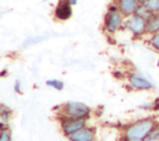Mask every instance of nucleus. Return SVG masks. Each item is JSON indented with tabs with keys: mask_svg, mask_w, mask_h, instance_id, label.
<instances>
[{
	"mask_svg": "<svg viewBox=\"0 0 159 141\" xmlns=\"http://www.w3.org/2000/svg\"><path fill=\"white\" fill-rule=\"evenodd\" d=\"M87 120L88 119H80V118H70V116H66V115H62L60 114L58 116V121H60V126H61V130L62 132L68 136L83 127L87 126Z\"/></svg>",
	"mask_w": 159,
	"mask_h": 141,
	"instance_id": "39448f33",
	"label": "nucleus"
},
{
	"mask_svg": "<svg viewBox=\"0 0 159 141\" xmlns=\"http://www.w3.org/2000/svg\"><path fill=\"white\" fill-rule=\"evenodd\" d=\"M66 1H67L68 4H71L72 6H75V5H76V4L78 2V0H66Z\"/></svg>",
	"mask_w": 159,
	"mask_h": 141,
	"instance_id": "aec40b11",
	"label": "nucleus"
},
{
	"mask_svg": "<svg viewBox=\"0 0 159 141\" xmlns=\"http://www.w3.org/2000/svg\"><path fill=\"white\" fill-rule=\"evenodd\" d=\"M124 141H145V140H139V139H123Z\"/></svg>",
	"mask_w": 159,
	"mask_h": 141,
	"instance_id": "412c9836",
	"label": "nucleus"
},
{
	"mask_svg": "<svg viewBox=\"0 0 159 141\" xmlns=\"http://www.w3.org/2000/svg\"><path fill=\"white\" fill-rule=\"evenodd\" d=\"M157 66L159 67V58H158V61H157Z\"/></svg>",
	"mask_w": 159,
	"mask_h": 141,
	"instance_id": "b1692460",
	"label": "nucleus"
},
{
	"mask_svg": "<svg viewBox=\"0 0 159 141\" xmlns=\"http://www.w3.org/2000/svg\"><path fill=\"white\" fill-rule=\"evenodd\" d=\"M125 20V16L118 10V11H107L103 17V30L104 32L113 35L117 31L122 30L123 22Z\"/></svg>",
	"mask_w": 159,
	"mask_h": 141,
	"instance_id": "20e7f679",
	"label": "nucleus"
},
{
	"mask_svg": "<svg viewBox=\"0 0 159 141\" xmlns=\"http://www.w3.org/2000/svg\"><path fill=\"white\" fill-rule=\"evenodd\" d=\"M5 75H6V70L4 69V70H2V73H1V77H5Z\"/></svg>",
	"mask_w": 159,
	"mask_h": 141,
	"instance_id": "5701e85b",
	"label": "nucleus"
},
{
	"mask_svg": "<svg viewBox=\"0 0 159 141\" xmlns=\"http://www.w3.org/2000/svg\"><path fill=\"white\" fill-rule=\"evenodd\" d=\"M60 114L70 118L89 119L92 115V109L81 101H67L60 106Z\"/></svg>",
	"mask_w": 159,
	"mask_h": 141,
	"instance_id": "7ed1b4c3",
	"label": "nucleus"
},
{
	"mask_svg": "<svg viewBox=\"0 0 159 141\" xmlns=\"http://www.w3.org/2000/svg\"><path fill=\"white\" fill-rule=\"evenodd\" d=\"M157 126L155 118L148 116L133 122H129L123 129V139H139L145 140L150 131Z\"/></svg>",
	"mask_w": 159,
	"mask_h": 141,
	"instance_id": "f257e3e1",
	"label": "nucleus"
},
{
	"mask_svg": "<svg viewBox=\"0 0 159 141\" xmlns=\"http://www.w3.org/2000/svg\"><path fill=\"white\" fill-rule=\"evenodd\" d=\"M152 110H155V111L159 110V98H157L155 101H153V109Z\"/></svg>",
	"mask_w": 159,
	"mask_h": 141,
	"instance_id": "6ab92c4d",
	"label": "nucleus"
},
{
	"mask_svg": "<svg viewBox=\"0 0 159 141\" xmlns=\"http://www.w3.org/2000/svg\"><path fill=\"white\" fill-rule=\"evenodd\" d=\"M145 1H147V0H138V2H139L140 5H143V4H145Z\"/></svg>",
	"mask_w": 159,
	"mask_h": 141,
	"instance_id": "4be33fe9",
	"label": "nucleus"
},
{
	"mask_svg": "<svg viewBox=\"0 0 159 141\" xmlns=\"http://www.w3.org/2000/svg\"><path fill=\"white\" fill-rule=\"evenodd\" d=\"M46 85L50 88H53L55 90H62L65 88V83L61 79H47Z\"/></svg>",
	"mask_w": 159,
	"mask_h": 141,
	"instance_id": "ddd939ff",
	"label": "nucleus"
},
{
	"mask_svg": "<svg viewBox=\"0 0 159 141\" xmlns=\"http://www.w3.org/2000/svg\"><path fill=\"white\" fill-rule=\"evenodd\" d=\"M0 141H12V136H11V131L10 129H5L1 131V136H0Z\"/></svg>",
	"mask_w": 159,
	"mask_h": 141,
	"instance_id": "dca6fc26",
	"label": "nucleus"
},
{
	"mask_svg": "<svg viewBox=\"0 0 159 141\" xmlns=\"http://www.w3.org/2000/svg\"><path fill=\"white\" fill-rule=\"evenodd\" d=\"M145 141H159V125H157L150 134L148 135V137L145 139Z\"/></svg>",
	"mask_w": 159,
	"mask_h": 141,
	"instance_id": "2eb2a0df",
	"label": "nucleus"
},
{
	"mask_svg": "<svg viewBox=\"0 0 159 141\" xmlns=\"http://www.w3.org/2000/svg\"><path fill=\"white\" fill-rule=\"evenodd\" d=\"M55 19L58 21H67L72 16V5L68 4L66 0H58L55 11H53Z\"/></svg>",
	"mask_w": 159,
	"mask_h": 141,
	"instance_id": "0eeeda50",
	"label": "nucleus"
},
{
	"mask_svg": "<svg viewBox=\"0 0 159 141\" xmlns=\"http://www.w3.org/2000/svg\"><path fill=\"white\" fill-rule=\"evenodd\" d=\"M159 32V12H152L147 16V35H155Z\"/></svg>",
	"mask_w": 159,
	"mask_h": 141,
	"instance_id": "9d476101",
	"label": "nucleus"
},
{
	"mask_svg": "<svg viewBox=\"0 0 159 141\" xmlns=\"http://www.w3.org/2000/svg\"><path fill=\"white\" fill-rule=\"evenodd\" d=\"M11 115H12V110L5 104H1L0 105V121L9 122L11 119Z\"/></svg>",
	"mask_w": 159,
	"mask_h": 141,
	"instance_id": "9b49d317",
	"label": "nucleus"
},
{
	"mask_svg": "<svg viewBox=\"0 0 159 141\" xmlns=\"http://www.w3.org/2000/svg\"><path fill=\"white\" fill-rule=\"evenodd\" d=\"M92 141H96V140H92Z\"/></svg>",
	"mask_w": 159,
	"mask_h": 141,
	"instance_id": "393cba45",
	"label": "nucleus"
},
{
	"mask_svg": "<svg viewBox=\"0 0 159 141\" xmlns=\"http://www.w3.org/2000/svg\"><path fill=\"white\" fill-rule=\"evenodd\" d=\"M122 30H127L132 33L134 38H140L147 35V16L134 14L129 17H125Z\"/></svg>",
	"mask_w": 159,
	"mask_h": 141,
	"instance_id": "f03ea898",
	"label": "nucleus"
},
{
	"mask_svg": "<svg viewBox=\"0 0 159 141\" xmlns=\"http://www.w3.org/2000/svg\"><path fill=\"white\" fill-rule=\"evenodd\" d=\"M96 137V127L86 126L67 136L70 141H92Z\"/></svg>",
	"mask_w": 159,
	"mask_h": 141,
	"instance_id": "6e6552de",
	"label": "nucleus"
},
{
	"mask_svg": "<svg viewBox=\"0 0 159 141\" xmlns=\"http://www.w3.org/2000/svg\"><path fill=\"white\" fill-rule=\"evenodd\" d=\"M139 109H143V110H152L153 109V103H145V104H140L139 105Z\"/></svg>",
	"mask_w": 159,
	"mask_h": 141,
	"instance_id": "a211bd4d",
	"label": "nucleus"
},
{
	"mask_svg": "<svg viewBox=\"0 0 159 141\" xmlns=\"http://www.w3.org/2000/svg\"><path fill=\"white\" fill-rule=\"evenodd\" d=\"M14 90L16 93H22V85H21V82L20 80H16L15 84H14Z\"/></svg>",
	"mask_w": 159,
	"mask_h": 141,
	"instance_id": "f3484780",
	"label": "nucleus"
},
{
	"mask_svg": "<svg viewBox=\"0 0 159 141\" xmlns=\"http://www.w3.org/2000/svg\"><path fill=\"white\" fill-rule=\"evenodd\" d=\"M118 7H119V11L125 16V17H129L134 14H137V10L139 7V2L138 0H113Z\"/></svg>",
	"mask_w": 159,
	"mask_h": 141,
	"instance_id": "1a4fd4ad",
	"label": "nucleus"
},
{
	"mask_svg": "<svg viewBox=\"0 0 159 141\" xmlns=\"http://www.w3.org/2000/svg\"><path fill=\"white\" fill-rule=\"evenodd\" d=\"M147 43H148V45H149L154 51L159 52V32H158V33H155V35H152V36L148 38Z\"/></svg>",
	"mask_w": 159,
	"mask_h": 141,
	"instance_id": "4468645a",
	"label": "nucleus"
},
{
	"mask_svg": "<svg viewBox=\"0 0 159 141\" xmlns=\"http://www.w3.org/2000/svg\"><path fill=\"white\" fill-rule=\"evenodd\" d=\"M127 80H128L132 89H135V90H150V89H153V83L148 78H145L143 74H140L135 70L127 73Z\"/></svg>",
	"mask_w": 159,
	"mask_h": 141,
	"instance_id": "423d86ee",
	"label": "nucleus"
},
{
	"mask_svg": "<svg viewBox=\"0 0 159 141\" xmlns=\"http://www.w3.org/2000/svg\"><path fill=\"white\" fill-rule=\"evenodd\" d=\"M143 6L147 9L148 14L152 12H159V0H147Z\"/></svg>",
	"mask_w": 159,
	"mask_h": 141,
	"instance_id": "f8f14e48",
	"label": "nucleus"
}]
</instances>
